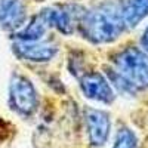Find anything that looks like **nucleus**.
<instances>
[{
    "instance_id": "obj_1",
    "label": "nucleus",
    "mask_w": 148,
    "mask_h": 148,
    "mask_svg": "<svg viewBox=\"0 0 148 148\" xmlns=\"http://www.w3.org/2000/svg\"><path fill=\"white\" fill-rule=\"evenodd\" d=\"M80 27L83 36L92 43L114 42L125 30L120 15V3L108 0L83 12Z\"/></svg>"
},
{
    "instance_id": "obj_2",
    "label": "nucleus",
    "mask_w": 148,
    "mask_h": 148,
    "mask_svg": "<svg viewBox=\"0 0 148 148\" xmlns=\"http://www.w3.org/2000/svg\"><path fill=\"white\" fill-rule=\"evenodd\" d=\"M114 70L125 77L136 92L148 88V53L141 47L123 49L114 58Z\"/></svg>"
},
{
    "instance_id": "obj_3",
    "label": "nucleus",
    "mask_w": 148,
    "mask_h": 148,
    "mask_svg": "<svg viewBox=\"0 0 148 148\" xmlns=\"http://www.w3.org/2000/svg\"><path fill=\"white\" fill-rule=\"evenodd\" d=\"M9 105L16 114L22 117H30L36 113L39 105V95L33 82L22 76L14 73L9 83Z\"/></svg>"
},
{
    "instance_id": "obj_4",
    "label": "nucleus",
    "mask_w": 148,
    "mask_h": 148,
    "mask_svg": "<svg viewBox=\"0 0 148 148\" xmlns=\"http://www.w3.org/2000/svg\"><path fill=\"white\" fill-rule=\"evenodd\" d=\"M80 89L83 95L90 101L101 102V104H111L116 99V93L113 86L110 84L105 76L101 73H84L80 77Z\"/></svg>"
},
{
    "instance_id": "obj_5",
    "label": "nucleus",
    "mask_w": 148,
    "mask_h": 148,
    "mask_svg": "<svg viewBox=\"0 0 148 148\" xmlns=\"http://www.w3.org/2000/svg\"><path fill=\"white\" fill-rule=\"evenodd\" d=\"M12 49L18 58L28 62H47L58 53V46L52 42H19L15 40Z\"/></svg>"
},
{
    "instance_id": "obj_6",
    "label": "nucleus",
    "mask_w": 148,
    "mask_h": 148,
    "mask_svg": "<svg viewBox=\"0 0 148 148\" xmlns=\"http://www.w3.org/2000/svg\"><path fill=\"white\" fill-rule=\"evenodd\" d=\"M86 129L92 147H102L108 141L111 130V120L107 111L90 108L86 113Z\"/></svg>"
},
{
    "instance_id": "obj_7",
    "label": "nucleus",
    "mask_w": 148,
    "mask_h": 148,
    "mask_svg": "<svg viewBox=\"0 0 148 148\" xmlns=\"http://www.w3.org/2000/svg\"><path fill=\"white\" fill-rule=\"evenodd\" d=\"M27 19L24 0H0V27L6 31H18Z\"/></svg>"
},
{
    "instance_id": "obj_8",
    "label": "nucleus",
    "mask_w": 148,
    "mask_h": 148,
    "mask_svg": "<svg viewBox=\"0 0 148 148\" xmlns=\"http://www.w3.org/2000/svg\"><path fill=\"white\" fill-rule=\"evenodd\" d=\"M42 14L47 22L49 28H55L59 33H62L65 36L73 33L74 28V12H71L70 8L64 6H51L45 8L42 10Z\"/></svg>"
},
{
    "instance_id": "obj_9",
    "label": "nucleus",
    "mask_w": 148,
    "mask_h": 148,
    "mask_svg": "<svg viewBox=\"0 0 148 148\" xmlns=\"http://www.w3.org/2000/svg\"><path fill=\"white\" fill-rule=\"evenodd\" d=\"M120 15L125 28H135L148 16V0H123Z\"/></svg>"
},
{
    "instance_id": "obj_10",
    "label": "nucleus",
    "mask_w": 148,
    "mask_h": 148,
    "mask_svg": "<svg viewBox=\"0 0 148 148\" xmlns=\"http://www.w3.org/2000/svg\"><path fill=\"white\" fill-rule=\"evenodd\" d=\"M49 25L43 16V14L40 12L37 16H34L28 24H24V27L19 28L15 34L16 40L19 42H39L43 39L45 33L47 31Z\"/></svg>"
},
{
    "instance_id": "obj_11",
    "label": "nucleus",
    "mask_w": 148,
    "mask_h": 148,
    "mask_svg": "<svg viewBox=\"0 0 148 148\" xmlns=\"http://www.w3.org/2000/svg\"><path fill=\"white\" fill-rule=\"evenodd\" d=\"M113 148H138V138L135 132L126 126L117 130Z\"/></svg>"
},
{
    "instance_id": "obj_12",
    "label": "nucleus",
    "mask_w": 148,
    "mask_h": 148,
    "mask_svg": "<svg viewBox=\"0 0 148 148\" xmlns=\"http://www.w3.org/2000/svg\"><path fill=\"white\" fill-rule=\"evenodd\" d=\"M141 49L148 53V25H147V28L144 30V33L141 36Z\"/></svg>"
}]
</instances>
